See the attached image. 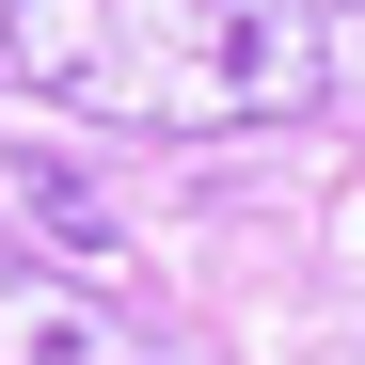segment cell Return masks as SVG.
Here are the masks:
<instances>
[{"instance_id":"cell-1","label":"cell","mask_w":365,"mask_h":365,"mask_svg":"<svg viewBox=\"0 0 365 365\" xmlns=\"http://www.w3.org/2000/svg\"><path fill=\"white\" fill-rule=\"evenodd\" d=\"M0 80L143 143H222L302 128L334 96V16L318 0H0Z\"/></svg>"},{"instance_id":"cell-2","label":"cell","mask_w":365,"mask_h":365,"mask_svg":"<svg viewBox=\"0 0 365 365\" xmlns=\"http://www.w3.org/2000/svg\"><path fill=\"white\" fill-rule=\"evenodd\" d=\"M0 365H191L159 318H128L111 286L48 270V255H0Z\"/></svg>"},{"instance_id":"cell-3","label":"cell","mask_w":365,"mask_h":365,"mask_svg":"<svg viewBox=\"0 0 365 365\" xmlns=\"http://www.w3.org/2000/svg\"><path fill=\"white\" fill-rule=\"evenodd\" d=\"M0 191H16V207H32L48 238H64V255H111V222H96V191H80V175H48V159H16Z\"/></svg>"}]
</instances>
